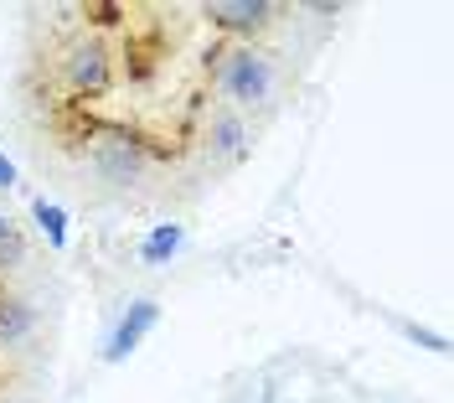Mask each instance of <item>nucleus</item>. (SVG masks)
Segmentation results:
<instances>
[{
  "instance_id": "1",
  "label": "nucleus",
  "mask_w": 454,
  "mask_h": 403,
  "mask_svg": "<svg viewBox=\"0 0 454 403\" xmlns=\"http://www.w3.org/2000/svg\"><path fill=\"white\" fill-rule=\"evenodd\" d=\"M269 83H274L269 58H258V52H232V62H227V73H223V88L238 99V104L269 99Z\"/></svg>"
},
{
  "instance_id": "2",
  "label": "nucleus",
  "mask_w": 454,
  "mask_h": 403,
  "mask_svg": "<svg viewBox=\"0 0 454 403\" xmlns=\"http://www.w3.org/2000/svg\"><path fill=\"white\" fill-rule=\"evenodd\" d=\"M160 320V311H155V300H135L124 316H119V326H114V336H109V346H104V362H124L135 346H140V336L150 331Z\"/></svg>"
},
{
  "instance_id": "3",
  "label": "nucleus",
  "mask_w": 454,
  "mask_h": 403,
  "mask_svg": "<svg viewBox=\"0 0 454 403\" xmlns=\"http://www.w3.org/2000/svg\"><path fill=\"white\" fill-rule=\"evenodd\" d=\"M73 83L88 88V93H98V88L109 83V62H104L98 47H78L73 52Z\"/></svg>"
},
{
  "instance_id": "4",
  "label": "nucleus",
  "mask_w": 454,
  "mask_h": 403,
  "mask_svg": "<svg viewBox=\"0 0 454 403\" xmlns=\"http://www.w3.org/2000/svg\"><path fill=\"white\" fill-rule=\"evenodd\" d=\"M212 16L227 21V27H258V21L269 16V5H263V0H217Z\"/></svg>"
},
{
  "instance_id": "5",
  "label": "nucleus",
  "mask_w": 454,
  "mask_h": 403,
  "mask_svg": "<svg viewBox=\"0 0 454 403\" xmlns=\"http://www.w3.org/2000/svg\"><path fill=\"white\" fill-rule=\"evenodd\" d=\"M31 212H36L42 233H47V243H52V249H62V243H67V217H62V207H57V202H47V197H36V202H31Z\"/></svg>"
},
{
  "instance_id": "6",
  "label": "nucleus",
  "mask_w": 454,
  "mask_h": 403,
  "mask_svg": "<svg viewBox=\"0 0 454 403\" xmlns=\"http://www.w3.org/2000/svg\"><path fill=\"white\" fill-rule=\"evenodd\" d=\"M176 249H181V228L176 223H160V228L145 238V264H166Z\"/></svg>"
},
{
  "instance_id": "7",
  "label": "nucleus",
  "mask_w": 454,
  "mask_h": 403,
  "mask_svg": "<svg viewBox=\"0 0 454 403\" xmlns=\"http://www.w3.org/2000/svg\"><path fill=\"white\" fill-rule=\"evenodd\" d=\"M27 259V243H21V228L11 217H0V269H16Z\"/></svg>"
},
{
  "instance_id": "8",
  "label": "nucleus",
  "mask_w": 454,
  "mask_h": 403,
  "mask_svg": "<svg viewBox=\"0 0 454 403\" xmlns=\"http://www.w3.org/2000/svg\"><path fill=\"white\" fill-rule=\"evenodd\" d=\"M31 326V311L27 305H16V300H5L0 305V342H16V336H27Z\"/></svg>"
},
{
  "instance_id": "9",
  "label": "nucleus",
  "mask_w": 454,
  "mask_h": 403,
  "mask_svg": "<svg viewBox=\"0 0 454 403\" xmlns=\"http://www.w3.org/2000/svg\"><path fill=\"white\" fill-rule=\"evenodd\" d=\"M217 135H223V150H238V135H243V130H238V119H223V124H217Z\"/></svg>"
},
{
  "instance_id": "10",
  "label": "nucleus",
  "mask_w": 454,
  "mask_h": 403,
  "mask_svg": "<svg viewBox=\"0 0 454 403\" xmlns=\"http://www.w3.org/2000/svg\"><path fill=\"white\" fill-rule=\"evenodd\" d=\"M0 186H16V166H11L5 155H0Z\"/></svg>"
}]
</instances>
